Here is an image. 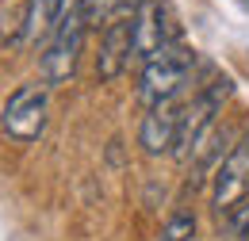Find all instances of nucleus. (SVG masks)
I'll list each match as a JSON object with an SVG mask.
<instances>
[{
  "label": "nucleus",
  "instance_id": "obj_9",
  "mask_svg": "<svg viewBox=\"0 0 249 241\" xmlns=\"http://www.w3.org/2000/svg\"><path fill=\"white\" fill-rule=\"evenodd\" d=\"M73 0H27V19H23V38L27 42H38L46 34H54L58 19L65 16Z\"/></svg>",
  "mask_w": 249,
  "mask_h": 241
},
{
  "label": "nucleus",
  "instance_id": "obj_4",
  "mask_svg": "<svg viewBox=\"0 0 249 241\" xmlns=\"http://www.w3.org/2000/svg\"><path fill=\"white\" fill-rule=\"evenodd\" d=\"M46 119H50V88L46 85H19L0 111L4 134L16 142H35L46 130Z\"/></svg>",
  "mask_w": 249,
  "mask_h": 241
},
{
  "label": "nucleus",
  "instance_id": "obj_5",
  "mask_svg": "<svg viewBox=\"0 0 249 241\" xmlns=\"http://www.w3.org/2000/svg\"><path fill=\"white\" fill-rule=\"evenodd\" d=\"M177 42V27L169 19V8L161 0H146L134 12V38H130V61H146L157 50Z\"/></svg>",
  "mask_w": 249,
  "mask_h": 241
},
{
  "label": "nucleus",
  "instance_id": "obj_7",
  "mask_svg": "<svg viewBox=\"0 0 249 241\" xmlns=\"http://www.w3.org/2000/svg\"><path fill=\"white\" fill-rule=\"evenodd\" d=\"M177 130H180V107H177L173 100L154 103V107H146V115H142L138 146L150 153V157L173 153V150H177Z\"/></svg>",
  "mask_w": 249,
  "mask_h": 241
},
{
  "label": "nucleus",
  "instance_id": "obj_3",
  "mask_svg": "<svg viewBox=\"0 0 249 241\" xmlns=\"http://www.w3.org/2000/svg\"><path fill=\"white\" fill-rule=\"evenodd\" d=\"M230 88L234 85L226 77H215L211 85H203L180 107V130H177V150H173L180 161L192 157V150L199 146V138L207 130H215V119H218V111H222V103H226V96H230Z\"/></svg>",
  "mask_w": 249,
  "mask_h": 241
},
{
  "label": "nucleus",
  "instance_id": "obj_11",
  "mask_svg": "<svg viewBox=\"0 0 249 241\" xmlns=\"http://www.w3.org/2000/svg\"><path fill=\"white\" fill-rule=\"evenodd\" d=\"M192 238H196V218L188 211H177L161 230V241H192Z\"/></svg>",
  "mask_w": 249,
  "mask_h": 241
},
{
  "label": "nucleus",
  "instance_id": "obj_8",
  "mask_svg": "<svg viewBox=\"0 0 249 241\" xmlns=\"http://www.w3.org/2000/svg\"><path fill=\"white\" fill-rule=\"evenodd\" d=\"M130 38H134V16H115L104 38H100V54H96V73L100 81H115L130 65Z\"/></svg>",
  "mask_w": 249,
  "mask_h": 241
},
{
  "label": "nucleus",
  "instance_id": "obj_1",
  "mask_svg": "<svg viewBox=\"0 0 249 241\" xmlns=\"http://www.w3.org/2000/svg\"><path fill=\"white\" fill-rule=\"evenodd\" d=\"M85 31H89V23H85V16L73 0L65 8V16L58 19V27H54L46 50H42V61H38L46 85H65L77 73V61H81V50H85Z\"/></svg>",
  "mask_w": 249,
  "mask_h": 241
},
{
  "label": "nucleus",
  "instance_id": "obj_2",
  "mask_svg": "<svg viewBox=\"0 0 249 241\" xmlns=\"http://www.w3.org/2000/svg\"><path fill=\"white\" fill-rule=\"evenodd\" d=\"M192 65H196V50H188L184 42H173V46H165V50H157L154 58L142 61L138 96L146 100V107L173 100L177 92L184 88V81L192 77Z\"/></svg>",
  "mask_w": 249,
  "mask_h": 241
},
{
  "label": "nucleus",
  "instance_id": "obj_10",
  "mask_svg": "<svg viewBox=\"0 0 249 241\" xmlns=\"http://www.w3.org/2000/svg\"><path fill=\"white\" fill-rule=\"evenodd\" d=\"M222 234L226 241H249V195L222 214Z\"/></svg>",
  "mask_w": 249,
  "mask_h": 241
},
{
  "label": "nucleus",
  "instance_id": "obj_6",
  "mask_svg": "<svg viewBox=\"0 0 249 241\" xmlns=\"http://www.w3.org/2000/svg\"><path fill=\"white\" fill-rule=\"evenodd\" d=\"M246 195H249V134H246V142L234 146L222 157V165L215 169V195H211V203H215L218 218L234 203H242Z\"/></svg>",
  "mask_w": 249,
  "mask_h": 241
}]
</instances>
